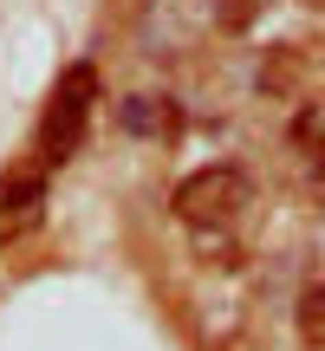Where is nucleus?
<instances>
[{"label": "nucleus", "mask_w": 325, "mask_h": 351, "mask_svg": "<svg viewBox=\"0 0 325 351\" xmlns=\"http://www.w3.org/2000/svg\"><path fill=\"white\" fill-rule=\"evenodd\" d=\"M293 143H300V150H313V156H325V98L306 104V111L293 117Z\"/></svg>", "instance_id": "obj_6"}, {"label": "nucleus", "mask_w": 325, "mask_h": 351, "mask_svg": "<svg viewBox=\"0 0 325 351\" xmlns=\"http://www.w3.org/2000/svg\"><path fill=\"white\" fill-rule=\"evenodd\" d=\"M91 98H98V72L91 65H65L52 98H46V117H39V169H59L78 156L85 124H91Z\"/></svg>", "instance_id": "obj_1"}, {"label": "nucleus", "mask_w": 325, "mask_h": 351, "mask_svg": "<svg viewBox=\"0 0 325 351\" xmlns=\"http://www.w3.org/2000/svg\"><path fill=\"white\" fill-rule=\"evenodd\" d=\"M46 208V169H7L0 176V241H20Z\"/></svg>", "instance_id": "obj_3"}, {"label": "nucleus", "mask_w": 325, "mask_h": 351, "mask_svg": "<svg viewBox=\"0 0 325 351\" xmlns=\"http://www.w3.org/2000/svg\"><path fill=\"white\" fill-rule=\"evenodd\" d=\"M117 117H124V130H137V137H162V130H169V111H162L156 98H124Z\"/></svg>", "instance_id": "obj_4"}, {"label": "nucleus", "mask_w": 325, "mask_h": 351, "mask_svg": "<svg viewBox=\"0 0 325 351\" xmlns=\"http://www.w3.org/2000/svg\"><path fill=\"white\" fill-rule=\"evenodd\" d=\"M300 339L306 351H325V280L300 293Z\"/></svg>", "instance_id": "obj_5"}, {"label": "nucleus", "mask_w": 325, "mask_h": 351, "mask_svg": "<svg viewBox=\"0 0 325 351\" xmlns=\"http://www.w3.org/2000/svg\"><path fill=\"white\" fill-rule=\"evenodd\" d=\"M248 202H254V182H248V169H234V163H208V169L176 182V215H182L189 228H228V221L248 215Z\"/></svg>", "instance_id": "obj_2"}]
</instances>
